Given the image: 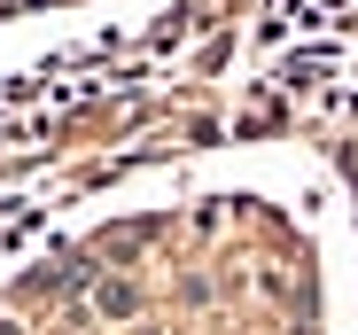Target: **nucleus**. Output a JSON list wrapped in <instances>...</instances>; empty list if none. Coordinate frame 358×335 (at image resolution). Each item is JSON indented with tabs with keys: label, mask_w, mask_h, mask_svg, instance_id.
<instances>
[{
	"label": "nucleus",
	"mask_w": 358,
	"mask_h": 335,
	"mask_svg": "<svg viewBox=\"0 0 358 335\" xmlns=\"http://www.w3.org/2000/svg\"><path fill=\"white\" fill-rule=\"evenodd\" d=\"M94 304H101V320H133V312H141V289H133V281H101Z\"/></svg>",
	"instance_id": "1"
}]
</instances>
